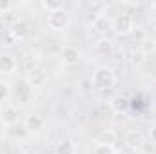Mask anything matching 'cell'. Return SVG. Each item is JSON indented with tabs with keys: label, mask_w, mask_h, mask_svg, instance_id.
I'll use <instances>...</instances> for the list:
<instances>
[{
	"label": "cell",
	"mask_w": 156,
	"mask_h": 154,
	"mask_svg": "<svg viewBox=\"0 0 156 154\" xmlns=\"http://www.w3.org/2000/svg\"><path fill=\"white\" fill-rule=\"evenodd\" d=\"M116 83V76H115V71L107 65H100L94 73H93V85L100 91H107V89H113Z\"/></svg>",
	"instance_id": "1"
},
{
	"label": "cell",
	"mask_w": 156,
	"mask_h": 154,
	"mask_svg": "<svg viewBox=\"0 0 156 154\" xmlns=\"http://www.w3.org/2000/svg\"><path fill=\"white\" fill-rule=\"evenodd\" d=\"M69 24H71V16H69V13L66 9L47 13V26L53 31H64V29L69 27Z\"/></svg>",
	"instance_id": "2"
},
{
	"label": "cell",
	"mask_w": 156,
	"mask_h": 154,
	"mask_svg": "<svg viewBox=\"0 0 156 154\" xmlns=\"http://www.w3.org/2000/svg\"><path fill=\"white\" fill-rule=\"evenodd\" d=\"M111 27L115 29L116 35L125 37V35L133 33V29H134V18L129 13H122V15H118L116 18L111 22Z\"/></svg>",
	"instance_id": "3"
},
{
	"label": "cell",
	"mask_w": 156,
	"mask_h": 154,
	"mask_svg": "<svg viewBox=\"0 0 156 154\" xmlns=\"http://www.w3.org/2000/svg\"><path fill=\"white\" fill-rule=\"evenodd\" d=\"M18 121H20V111H18V107L7 103V105H4L0 109V123L4 127H13Z\"/></svg>",
	"instance_id": "4"
},
{
	"label": "cell",
	"mask_w": 156,
	"mask_h": 154,
	"mask_svg": "<svg viewBox=\"0 0 156 154\" xmlns=\"http://www.w3.org/2000/svg\"><path fill=\"white\" fill-rule=\"evenodd\" d=\"M49 82V75H47V71H44V69H31L29 73H27V76H26V83L31 87V89H40V87H44L45 83Z\"/></svg>",
	"instance_id": "5"
},
{
	"label": "cell",
	"mask_w": 156,
	"mask_h": 154,
	"mask_svg": "<svg viewBox=\"0 0 156 154\" xmlns=\"http://www.w3.org/2000/svg\"><path fill=\"white\" fill-rule=\"evenodd\" d=\"M44 125H45V121L38 114H29L24 120V129H26V132H31V134H38L44 129Z\"/></svg>",
	"instance_id": "6"
},
{
	"label": "cell",
	"mask_w": 156,
	"mask_h": 154,
	"mask_svg": "<svg viewBox=\"0 0 156 154\" xmlns=\"http://www.w3.org/2000/svg\"><path fill=\"white\" fill-rule=\"evenodd\" d=\"M16 71V60L11 53H0V75H13Z\"/></svg>",
	"instance_id": "7"
},
{
	"label": "cell",
	"mask_w": 156,
	"mask_h": 154,
	"mask_svg": "<svg viewBox=\"0 0 156 154\" xmlns=\"http://www.w3.org/2000/svg\"><path fill=\"white\" fill-rule=\"evenodd\" d=\"M144 142H145V138H144V134L140 131H129L125 134V145L129 149H133V151L142 149L144 147Z\"/></svg>",
	"instance_id": "8"
},
{
	"label": "cell",
	"mask_w": 156,
	"mask_h": 154,
	"mask_svg": "<svg viewBox=\"0 0 156 154\" xmlns=\"http://www.w3.org/2000/svg\"><path fill=\"white\" fill-rule=\"evenodd\" d=\"M78 60H80V51L76 47H66L62 51V62L66 65H75L78 64Z\"/></svg>",
	"instance_id": "9"
},
{
	"label": "cell",
	"mask_w": 156,
	"mask_h": 154,
	"mask_svg": "<svg viewBox=\"0 0 156 154\" xmlns=\"http://www.w3.org/2000/svg\"><path fill=\"white\" fill-rule=\"evenodd\" d=\"M116 143V132L115 131H104L96 138V145H105V147H115Z\"/></svg>",
	"instance_id": "10"
},
{
	"label": "cell",
	"mask_w": 156,
	"mask_h": 154,
	"mask_svg": "<svg viewBox=\"0 0 156 154\" xmlns=\"http://www.w3.org/2000/svg\"><path fill=\"white\" fill-rule=\"evenodd\" d=\"M111 109L115 111V113H122V114H125L127 113V109H129V100L125 98V96H116L113 102H111Z\"/></svg>",
	"instance_id": "11"
},
{
	"label": "cell",
	"mask_w": 156,
	"mask_h": 154,
	"mask_svg": "<svg viewBox=\"0 0 156 154\" xmlns=\"http://www.w3.org/2000/svg\"><path fill=\"white\" fill-rule=\"evenodd\" d=\"M94 49H96L98 54L105 56V54H109V53L113 51V42H111L109 38H98L96 44H94Z\"/></svg>",
	"instance_id": "12"
},
{
	"label": "cell",
	"mask_w": 156,
	"mask_h": 154,
	"mask_svg": "<svg viewBox=\"0 0 156 154\" xmlns=\"http://www.w3.org/2000/svg\"><path fill=\"white\" fill-rule=\"evenodd\" d=\"M42 9H45L47 13H53V11H58V9H64V4L62 0H42Z\"/></svg>",
	"instance_id": "13"
},
{
	"label": "cell",
	"mask_w": 156,
	"mask_h": 154,
	"mask_svg": "<svg viewBox=\"0 0 156 154\" xmlns=\"http://www.w3.org/2000/svg\"><path fill=\"white\" fill-rule=\"evenodd\" d=\"M109 26H111V22H109V18H107L105 15H98V16L93 20V27H94L96 31H105Z\"/></svg>",
	"instance_id": "14"
},
{
	"label": "cell",
	"mask_w": 156,
	"mask_h": 154,
	"mask_svg": "<svg viewBox=\"0 0 156 154\" xmlns=\"http://www.w3.org/2000/svg\"><path fill=\"white\" fill-rule=\"evenodd\" d=\"M140 51H142V54H154L156 53V40H144L142 44H140Z\"/></svg>",
	"instance_id": "15"
},
{
	"label": "cell",
	"mask_w": 156,
	"mask_h": 154,
	"mask_svg": "<svg viewBox=\"0 0 156 154\" xmlns=\"http://www.w3.org/2000/svg\"><path fill=\"white\" fill-rule=\"evenodd\" d=\"M9 35H11V37H15V38H20V37H24V35H26V24H24V22H18V24H15V26L9 29Z\"/></svg>",
	"instance_id": "16"
},
{
	"label": "cell",
	"mask_w": 156,
	"mask_h": 154,
	"mask_svg": "<svg viewBox=\"0 0 156 154\" xmlns=\"http://www.w3.org/2000/svg\"><path fill=\"white\" fill-rule=\"evenodd\" d=\"M11 94V85L4 80H0V102H5Z\"/></svg>",
	"instance_id": "17"
},
{
	"label": "cell",
	"mask_w": 156,
	"mask_h": 154,
	"mask_svg": "<svg viewBox=\"0 0 156 154\" xmlns=\"http://www.w3.org/2000/svg\"><path fill=\"white\" fill-rule=\"evenodd\" d=\"M91 154H115L113 147H105V145H94Z\"/></svg>",
	"instance_id": "18"
},
{
	"label": "cell",
	"mask_w": 156,
	"mask_h": 154,
	"mask_svg": "<svg viewBox=\"0 0 156 154\" xmlns=\"http://www.w3.org/2000/svg\"><path fill=\"white\" fill-rule=\"evenodd\" d=\"M13 9V2L11 0H0V15H5Z\"/></svg>",
	"instance_id": "19"
},
{
	"label": "cell",
	"mask_w": 156,
	"mask_h": 154,
	"mask_svg": "<svg viewBox=\"0 0 156 154\" xmlns=\"http://www.w3.org/2000/svg\"><path fill=\"white\" fill-rule=\"evenodd\" d=\"M149 138H151V142L156 145V125L154 127H151V131H149Z\"/></svg>",
	"instance_id": "20"
},
{
	"label": "cell",
	"mask_w": 156,
	"mask_h": 154,
	"mask_svg": "<svg viewBox=\"0 0 156 154\" xmlns=\"http://www.w3.org/2000/svg\"><path fill=\"white\" fill-rule=\"evenodd\" d=\"M37 154H44V152H37Z\"/></svg>",
	"instance_id": "21"
}]
</instances>
